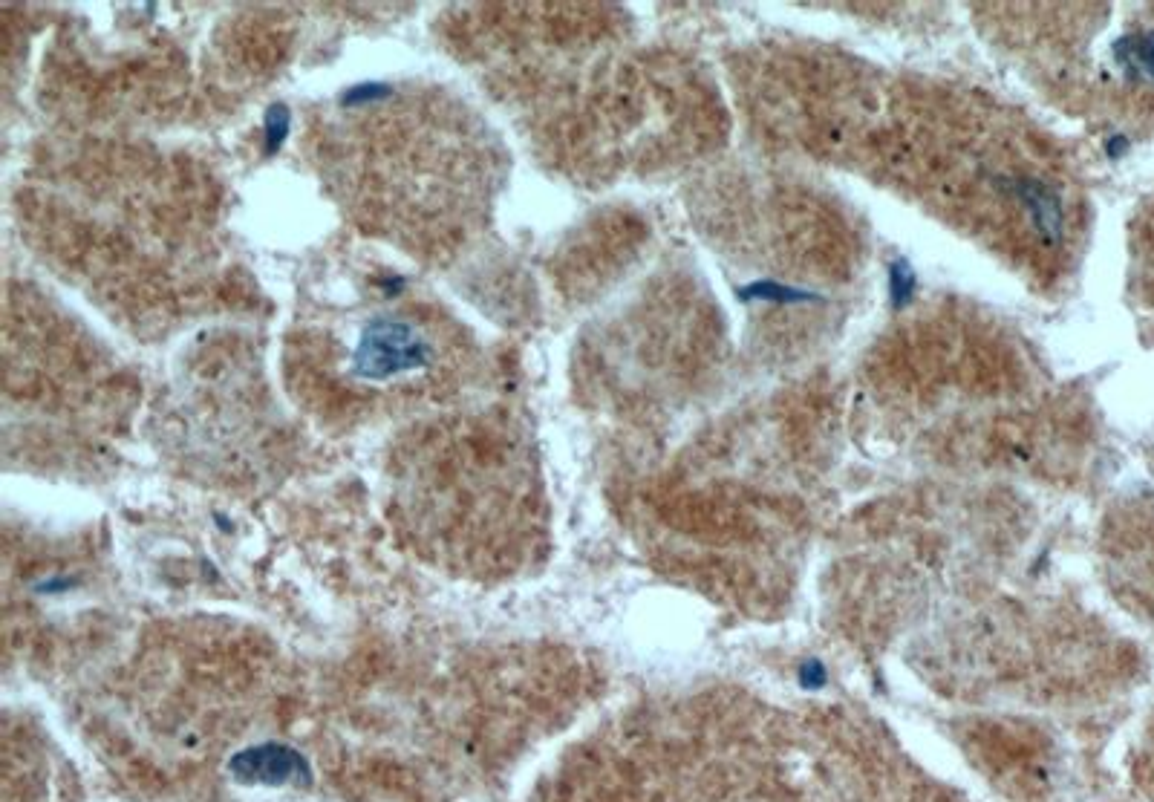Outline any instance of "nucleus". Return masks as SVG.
I'll return each instance as SVG.
<instances>
[{"label": "nucleus", "instance_id": "nucleus-1", "mask_svg": "<svg viewBox=\"0 0 1154 802\" xmlns=\"http://www.w3.org/2000/svg\"><path fill=\"white\" fill-rule=\"evenodd\" d=\"M341 110L350 125L324 133V162L350 200L387 228L448 234L465 223L477 205L471 197L485 194L488 162L479 133L453 107L407 99L393 107V87L367 84L344 96Z\"/></svg>", "mask_w": 1154, "mask_h": 802}, {"label": "nucleus", "instance_id": "nucleus-2", "mask_svg": "<svg viewBox=\"0 0 1154 802\" xmlns=\"http://www.w3.org/2000/svg\"><path fill=\"white\" fill-rule=\"evenodd\" d=\"M445 341L439 324L413 312H376L358 324H347V338L324 332L321 376L324 387H341L352 396L422 387L439 373Z\"/></svg>", "mask_w": 1154, "mask_h": 802}, {"label": "nucleus", "instance_id": "nucleus-3", "mask_svg": "<svg viewBox=\"0 0 1154 802\" xmlns=\"http://www.w3.org/2000/svg\"><path fill=\"white\" fill-rule=\"evenodd\" d=\"M228 771L243 785H289V782L312 779L309 762L303 759L301 751L283 742H263L234 753L228 762Z\"/></svg>", "mask_w": 1154, "mask_h": 802}, {"label": "nucleus", "instance_id": "nucleus-4", "mask_svg": "<svg viewBox=\"0 0 1154 802\" xmlns=\"http://www.w3.org/2000/svg\"><path fill=\"white\" fill-rule=\"evenodd\" d=\"M1013 188H1016L1019 200L1025 202L1030 220H1033V226L1039 228V234H1042L1045 240L1056 243V240L1062 237V228H1065V217H1062V202H1059V197H1056L1048 185H1042V182H1036V179H1016Z\"/></svg>", "mask_w": 1154, "mask_h": 802}, {"label": "nucleus", "instance_id": "nucleus-5", "mask_svg": "<svg viewBox=\"0 0 1154 802\" xmlns=\"http://www.w3.org/2000/svg\"><path fill=\"white\" fill-rule=\"evenodd\" d=\"M1117 61L1131 76H1146L1154 81V35H1129L1114 44Z\"/></svg>", "mask_w": 1154, "mask_h": 802}, {"label": "nucleus", "instance_id": "nucleus-6", "mask_svg": "<svg viewBox=\"0 0 1154 802\" xmlns=\"http://www.w3.org/2000/svg\"><path fill=\"white\" fill-rule=\"evenodd\" d=\"M742 298L745 301H777V303H811L814 295L803 292V289H794V286H782L774 280H756L751 286L742 289Z\"/></svg>", "mask_w": 1154, "mask_h": 802}, {"label": "nucleus", "instance_id": "nucleus-7", "mask_svg": "<svg viewBox=\"0 0 1154 802\" xmlns=\"http://www.w3.org/2000/svg\"><path fill=\"white\" fill-rule=\"evenodd\" d=\"M915 292V272L906 260H895L889 266V295H892V306L901 309Z\"/></svg>", "mask_w": 1154, "mask_h": 802}, {"label": "nucleus", "instance_id": "nucleus-8", "mask_svg": "<svg viewBox=\"0 0 1154 802\" xmlns=\"http://www.w3.org/2000/svg\"><path fill=\"white\" fill-rule=\"evenodd\" d=\"M1126 151H1129V142H1126L1123 136H1117V139H1111V142H1108V153H1111V156H1120V153H1126Z\"/></svg>", "mask_w": 1154, "mask_h": 802}]
</instances>
